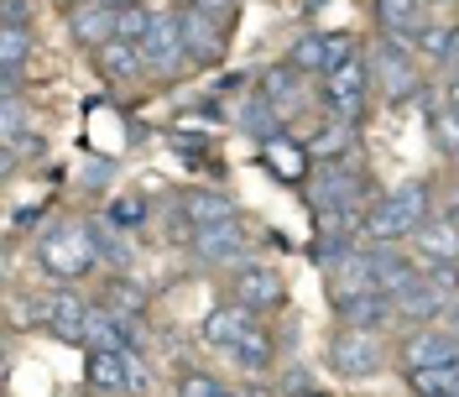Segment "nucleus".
Listing matches in <instances>:
<instances>
[{
  "mask_svg": "<svg viewBox=\"0 0 459 397\" xmlns=\"http://www.w3.org/2000/svg\"><path fill=\"white\" fill-rule=\"evenodd\" d=\"M31 261H37V272L53 278L57 287H74V283H84L89 272H100V251H94L89 220L57 215L53 225H42L37 241H31Z\"/></svg>",
  "mask_w": 459,
  "mask_h": 397,
  "instance_id": "nucleus-1",
  "label": "nucleus"
},
{
  "mask_svg": "<svg viewBox=\"0 0 459 397\" xmlns=\"http://www.w3.org/2000/svg\"><path fill=\"white\" fill-rule=\"evenodd\" d=\"M429 220H433V189L423 178H407V183H397V189H386L381 198L366 204V241L371 246H397V241H412Z\"/></svg>",
  "mask_w": 459,
  "mask_h": 397,
  "instance_id": "nucleus-2",
  "label": "nucleus"
},
{
  "mask_svg": "<svg viewBox=\"0 0 459 397\" xmlns=\"http://www.w3.org/2000/svg\"><path fill=\"white\" fill-rule=\"evenodd\" d=\"M366 100H371V57H344L334 74H324L318 79V105L329 120H360L366 110Z\"/></svg>",
  "mask_w": 459,
  "mask_h": 397,
  "instance_id": "nucleus-3",
  "label": "nucleus"
},
{
  "mask_svg": "<svg viewBox=\"0 0 459 397\" xmlns=\"http://www.w3.org/2000/svg\"><path fill=\"white\" fill-rule=\"evenodd\" d=\"M324 356H329V371L344 376V382H371L386 366V345L376 340V330H355V324H340L329 335Z\"/></svg>",
  "mask_w": 459,
  "mask_h": 397,
  "instance_id": "nucleus-4",
  "label": "nucleus"
},
{
  "mask_svg": "<svg viewBox=\"0 0 459 397\" xmlns=\"http://www.w3.org/2000/svg\"><path fill=\"white\" fill-rule=\"evenodd\" d=\"M418 48L407 42V37H392V31H381L371 48V79L381 84V94L397 105L407 94H423V79H418Z\"/></svg>",
  "mask_w": 459,
  "mask_h": 397,
  "instance_id": "nucleus-5",
  "label": "nucleus"
},
{
  "mask_svg": "<svg viewBox=\"0 0 459 397\" xmlns=\"http://www.w3.org/2000/svg\"><path fill=\"white\" fill-rule=\"evenodd\" d=\"M360 53V42L350 37V31H303L292 48H287V63L292 68H303L308 79H324V74H334L344 57Z\"/></svg>",
  "mask_w": 459,
  "mask_h": 397,
  "instance_id": "nucleus-6",
  "label": "nucleus"
},
{
  "mask_svg": "<svg viewBox=\"0 0 459 397\" xmlns=\"http://www.w3.org/2000/svg\"><path fill=\"white\" fill-rule=\"evenodd\" d=\"M84 382L94 387V393H110V397L142 393V387H146L142 356H136V350H89Z\"/></svg>",
  "mask_w": 459,
  "mask_h": 397,
  "instance_id": "nucleus-7",
  "label": "nucleus"
},
{
  "mask_svg": "<svg viewBox=\"0 0 459 397\" xmlns=\"http://www.w3.org/2000/svg\"><path fill=\"white\" fill-rule=\"evenodd\" d=\"M324 287H329V304H334V309H344V304H360V298L381 293L371 251H366V246H355V251L340 256L334 267H324Z\"/></svg>",
  "mask_w": 459,
  "mask_h": 397,
  "instance_id": "nucleus-8",
  "label": "nucleus"
},
{
  "mask_svg": "<svg viewBox=\"0 0 459 397\" xmlns=\"http://www.w3.org/2000/svg\"><path fill=\"white\" fill-rule=\"evenodd\" d=\"M142 53H146V74H157V79H178L194 57L183 48V31H178V16H152V27L142 37Z\"/></svg>",
  "mask_w": 459,
  "mask_h": 397,
  "instance_id": "nucleus-9",
  "label": "nucleus"
},
{
  "mask_svg": "<svg viewBox=\"0 0 459 397\" xmlns=\"http://www.w3.org/2000/svg\"><path fill=\"white\" fill-rule=\"evenodd\" d=\"M31 313H37V324H42L48 335L79 345V340H84V324H89V313H94V304L79 298L74 287H57V293H48V298H37Z\"/></svg>",
  "mask_w": 459,
  "mask_h": 397,
  "instance_id": "nucleus-10",
  "label": "nucleus"
},
{
  "mask_svg": "<svg viewBox=\"0 0 459 397\" xmlns=\"http://www.w3.org/2000/svg\"><path fill=\"white\" fill-rule=\"evenodd\" d=\"M402 366L407 371H433V366H459V335L444 324H418L402 340Z\"/></svg>",
  "mask_w": 459,
  "mask_h": 397,
  "instance_id": "nucleus-11",
  "label": "nucleus"
},
{
  "mask_svg": "<svg viewBox=\"0 0 459 397\" xmlns=\"http://www.w3.org/2000/svg\"><path fill=\"white\" fill-rule=\"evenodd\" d=\"M230 298L235 304H246V309H277L287 298V278L277 267H266V261H246L235 278H230Z\"/></svg>",
  "mask_w": 459,
  "mask_h": 397,
  "instance_id": "nucleus-12",
  "label": "nucleus"
},
{
  "mask_svg": "<svg viewBox=\"0 0 459 397\" xmlns=\"http://www.w3.org/2000/svg\"><path fill=\"white\" fill-rule=\"evenodd\" d=\"M314 183H318L314 194L318 209H366V172L355 163H324Z\"/></svg>",
  "mask_w": 459,
  "mask_h": 397,
  "instance_id": "nucleus-13",
  "label": "nucleus"
},
{
  "mask_svg": "<svg viewBox=\"0 0 459 397\" xmlns=\"http://www.w3.org/2000/svg\"><path fill=\"white\" fill-rule=\"evenodd\" d=\"M246 246H251V235H246V225H240V220L194 230V256H199V261H209V267H246Z\"/></svg>",
  "mask_w": 459,
  "mask_h": 397,
  "instance_id": "nucleus-14",
  "label": "nucleus"
},
{
  "mask_svg": "<svg viewBox=\"0 0 459 397\" xmlns=\"http://www.w3.org/2000/svg\"><path fill=\"white\" fill-rule=\"evenodd\" d=\"M178 31H183V48H188L194 63H214V57L225 53V27H220L214 11L183 5V11H178Z\"/></svg>",
  "mask_w": 459,
  "mask_h": 397,
  "instance_id": "nucleus-15",
  "label": "nucleus"
},
{
  "mask_svg": "<svg viewBox=\"0 0 459 397\" xmlns=\"http://www.w3.org/2000/svg\"><path fill=\"white\" fill-rule=\"evenodd\" d=\"M256 324H261L256 309H246V304L230 298V304H220L214 313H204V345H214V350H235Z\"/></svg>",
  "mask_w": 459,
  "mask_h": 397,
  "instance_id": "nucleus-16",
  "label": "nucleus"
},
{
  "mask_svg": "<svg viewBox=\"0 0 459 397\" xmlns=\"http://www.w3.org/2000/svg\"><path fill=\"white\" fill-rule=\"evenodd\" d=\"M412 251L429 267H459V220L455 215H433L429 225L412 235Z\"/></svg>",
  "mask_w": 459,
  "mask_h": 397,
  "instance_id": "nucleus-17",
  "label": "nucleus"
},
{
  "mask_svg": "<svg viewBox=\"0 0 459 397\" xmlns=\"http://www.w3.org/2000/svg\"><path fill=\"white\" fill-rule=\"evenodd\" d=\"M115 27H120V16H115L110 5H100V0H84V5L68 11V37H74L79 48H94V53L115 37Z\"/></svg>",
  "mask_w": 459,
  "mask_h": 397,
  "instance_id": "nucleus-18",
  "label": "nucleus"
},
{
  "mask_svg": "<svg viewBox=\"0 0 459 397\" xmlns=\"http://www.w3.org/2000/svg\"><path fill=\"white\" fill-rule=\"evenodd\" d=\"M261 94H266V100H272V105H277V110L282 115H292V110H303V100H308V74H303V68H292V63H272V68H266V74H261Z\"/></svg>",
  "mask_w": 459,
  "mask_h": 397,
  "instance_id": "nucleus-19",
  "label": "nucleus"
},
{
  "mask_svg": "<svg viewBox=\"0 0 459 397\" xmlns=\"http://www.w3.org/2000/svg\"><path fill=\"white\" fill-rule=\"evenodd\" d=\"M183 220L188 230H209V225H230V220H240V204L220 189H188L183 194Z\"/></svg>",
  "mask_w": 459,
  "mask_h": 397,
  "instance_id": "nucleus-20",
  "label": "nucleus"
},
{
  "mask_svg": "<svg viewBox=\"0 0 459 397\" xmlns=\"http://www.w3.org/2000/svg\"><path fill=\"white\" fill-rule=\"evenodd\" d=\"M94 63H100V74H105L110 84H136V79L146 74L142 42H126V37H110V42L94 53Z\"/></svg>",
  "mask_w": 459,
  "mask_h": 397,
  "instance_id": "nucleus-21",
  "label": "nucleus"
},
{
  "mask_svg": "<svg viewBox=\"0 0 459 397\" xmlns=\"http://www.w3.org/2000/svg\"><path fill=\"white\" fill-rule=\"evenodd\" d=\"M261 157H266V168L287 178V183H298V178H308V163H314V152L308 142H292V137H272V142H261Z\"/></svg>",
  "mask_w": 459,
  "mask_h": 397,
  "instance_id": "nucleus-22",
  "label": "nucleus"
},
{
  "mask_svg": "<svg viewBox=\"0 0 459 397\" xmlns=\"http://www.w3.org/2000/svg\"><path fill=\"white\" fill-rule=\"evenodd\" d=\"M37 53L31 27H0V74H5V94H16V79L27 68V57Z\"/></svg>",
  "mask_w": 459,
  "mask_h": 397,
  "instance_id": "nucleus-23",
  "label": "nucleus"
},
{
  "mask_svg": "<svg viewBox=\"0 0 459 397\" xmlns=\"http://www.w3.org/2000/svg\"><path fill=\"white\" fill-rule=\"evenodd\" d=\"M376 22L392 37H407L412 48H418V31L429 27L423 22V0H376Z\"/></svg>",
  "mask_w": 459,
  "mask_h": 397,
  "instance_id": "nucleus-24",
  "label": "nucleus"
},
{
  "mask_svg": "<svg viewBox=\"0 0 459 397\" xmlns=\"http://www.w3.org/2000/svg\"><path fill=\"white\" fill-rule=\"evenodd\" d=\"M89 235H94L100 267H110V272H131V241H126V230L110 225V220L100 215V220H89Z\"/></svg>",
  "mask_w": 459,
  "mask_h": 397,
  "instance_id": "nucleus-25",
  "label": "nucleus"
},
{
  "mask_svg": "<svg viewBox=\"0 0 459 397\" xmlns=\"http://www.w3.org/2000/svg\"><path fill=\"white\" fill-rule=\"evenodd\" d=\"M235 120L256 137V142H272V137H282V110L266 100V94H251V100H240V110H235Z\"/></svg>",
  "mask_w": 459,
  "mask_h": 397,
  "instance_id": "nucleus-26",
  "label": "nucleus"
},
{
  "mask_svg": "<svg viewBox=\"0 0 459 397\" xmlns=\"http://www.w3.org/2000/svg\"><path fill=\"white\" fill-rule=\"evenodd\" d=\"M272 356H277V340H272V330H266V324H256L246 340L230 350V361H235L240 371H251V376H266V371H272Z\"/></svg>",
  "mask_w": 459,
  "mask_h": 397,
  "instance_id": "nucleus-27",
  "label": "nucleus"
},
{
  "mask_svg": "<svg viewBox=\"0 0 459 397\" xmlns=\"http://www.w3.org/2000/svg\"><path fill=\"white\" fill-rule=\"evenodd\" d=\"M146 287L131 278V272H110V283H105V309H115L120 319H142L146 313Z\"/></svg>",
  "mask_w": 459,
  "mask_h": 397,
  "instance_id": "nucleus-28",
  "label": "nucleus"
},
{
  "mask_svg": "<svg viewBox=\"0 0 459 397\" xmlns=\"http://www.w3.org/2000/svg\"><path fill=\"white\" fill-rule=\"evenodd\" d=\"M350 142H355V120H324L308 137V152H314V163H344Z\"/></svg>",
  "mask_w": 459,
  "mask_h": 397,
  "instance_id": "nucleus-29",
  "label": "nucleus"
},
{
  "mask_svg": "<svg viewBox=\"0 0 459 397\" xmlns=\"http://www.w3.org/2000/svg\"><path fill=\"white\" fill-rule=\"evenodd\" d=\"M340 324H355V330H376V324H386V319H397V304L386 298V293H371V298H360V304H344L334 309Z\"/></svg>",
  "mask_w": 459,
  "mask_h": 397,
  "instance_id": "nucleus-30",
  "label": "nucleus"
},
{
  "mask_svg": "<svg viewBox=\"0 0 459 397\" xmlns=\"http://www.w3.org/2000/svg\"><path fill=\"white\" fill-rule=\"evenodd\" d=\"M429 126H433V142H438V152L459 157V110H449V105H429Z\"/></svg>",
  "mask_w": 459,
  "mask_h": 397,
  "instance_id": "nucleus-31",
  "label": "nucleus"
},
{
  "mask_svg": "<svg viewBox=\"0 0 459 397\" xmlns=\"http://www.w3.org/2000/svg\"><path fill=\"white\" fill-rule=\"evenodd\" d=\"M105 220L120 230H136L146 220V198L142 194H115L110 204H105Z\"/></svg>",
  "mask_w": 459,
  "mask_h": 397,
  "instance_id": "nucleus-32",
  "label": "nucleus"
},
{
  "mask_svg": "<svg viewBox=\"0 0 459 397\" xmlns=\"http://www.w3.org/2000/svg\"><path fill=\"white\" fill-rule=\"evenodd\" d=\"M178 397H240V393H230L220 376H209V371H188L183 382H178Z\"/></svg>",
  "mask_w": 459,
  "mask_h": 397,
  "instance_id": "nucleus-33",
  "label": "nucleus"
},
{
  "mask_svg": "<svg viewBox=\"0 0 459 397\" xmlns=\"http://www.w3.org/2000/svg\"><path fill=\"white\" fill-rule=\"evenodd\" d=\"M42 152H48V142H42V131H27V137L5 142V172H16L22 163H31V157H42Z\"/></svg>",
  "mask_w": 459,
  "mask_h": 397,
  "instance_id": "nucleus-34",
  "label": "nucleus"
},
{
  "mask_svg": "<svg viewBox=\"0 0 459 397\" xmlns=\"http://www.w3.org/2000/svg\"><path fill=\"white\" fill-rule=\"evenodd\" d=\"M0 137H5V142L27 137V110H22V100H16V94H5V100H0Z\"/></svg>",
  "mask_w": 459,
  "mask_h": 397,
  "instance_id": "nucleus-35",
  "label": "nucleus"
},
{
  "mask_svg": "<svg viewBox=\"0 0 459 397\" xmlns=\"http://www.w3.org/2000/svg\"><path fill=\"white\" fill-rule=\"evenodd\" d=\"M438 63H444V68L459 79V22H455V37H449V48H444V57H438Z\"/></svg>",
  "mask_w": 459,
  "mask_h": 397,
  "instance_id": "nucleus-36",
  "label": "nucleus"
},
{
  "mask_svg": "<svg viewBox=\"0 0 459 397\" xmlns=\"http://www.w3.org/2000/svg\"><path fill=\"white\" fill-rule=\"evenodd\" d=\"M5 27H27V0H5Z\"/></svg>",
  "mask_w": 459,
  "mask_h": 397,
  "instance_id": "nucleus-37",
  "label": "nucleus"
},
{
  "mask_svg": "<svg viewBox=\"0 0 459 397\" xmlns=\"http://www.w3.org/2000/svg\"><path fill=\"white\" fill-rule=\"evenodd\" d=\"M438 324H444L449 335H459V293H455V298H449V309L438 313Z\"/></svg>",
  "mask_w": 459,
  "mask_h": 397,
  "instance_id": "nucleus-38",
  "label": "nucleus"
},
{
  "mask_svg": "<svg viewBox=\"0 0 459 397\" xmlns=\"http://www.w3.org/2000/svg\"><path fill=\"white\" fill-rule=\"evenodd\" d=\"M188 5H199V11H214V16H220V11H230V0H188Z\"/></svg>",
  "mask_w": 459,
  "mask_h": 397,
  "instance_id": "nucleus-39",
  "label": "nucleus"
},
{
  "mask_svg": "<svg viewBox=\"0 0 459 397\" xmlns=\"http://www.w3.org/2000/svg\"><path fill=\"white\" fill-rule=\"evenodd\" d=\"M444 105H449V110H459V79H449V89H444Z\"/></svg>",
  "mask_w": 459,
  "mask_h": 397,
  "instance_id": "nucleus-40",
  "label": "nucleus"
},
{
  "mask_svg": "<svg viewBox=\"0 0 459 397\" xmlns=\"http://www.w3.org/2000/svg\"><path fill=\"white\" fill-rule=\"evenodd\" d=\"M100 5H110L115 16H120V11H136V5H142V0H100Z\"/></svg>",
  "mask_w": 459,
  "mask_h": 397,
  "instance_id": "nucleus-41",
  "label": "nucleus"
},
{
  "mask_svg": "<svg viewBox=\"0 0 459 397\" xmlns=\"http://www.w3.org/2000/svg\"><path fill=\"white\" fill-rule=\"evenodd\" d=\"M449 215H455V220H459V189H455V198H449Z\"/></svg>",
  "mask_w": 459,
  "mask_h": 397,
  "instance_id": "nucleus-42",
  "label": "nucleus"
},
{
  "mask_svg": "<svg viewBox=\"0 0 459 397\" xmlns=\"http://www.w3.org/2000/svg\"><path fill=\"white\" fill-rule=\"evenodd\" d=\"M240 397H266V393H261V387H246V393H240Z\"/></svg>",
  "mask_w": 459,
  "mask_h": 397,
  "instance_id": "nucleus-43",
  "label": "nucleus"
},
{
  "mask_svg": "<svg viewBox=\"0 0 459 397\" xmlns=\"http://www.w3.org/2000/svg\"><path fill=\"white\" fill-rule=\"evenodd\" d=\"M303 5H308V11H318V5H329V0H303Z\"/></svg>",
  "mask_w": 459,
  "mask_h": 397,
  "instance_id": "nucleus-44",
  "label": "nucleus"
},
{
  "mask_svg": "<svg viewBox=\"0 0 459 397\" xmlns=\"http://www.w3.org/2000/svg\"><path fill=\"white\" fill-rule=\"evenodd\" d=\"M63 5H68V11H74V5H84V0H63Z\"/></svg>",
  "mask_w": 459,
  "mask_h": 397,
  "instance_id": "nucleus-45",
  "label": "nucleus"
}]
</instances>
